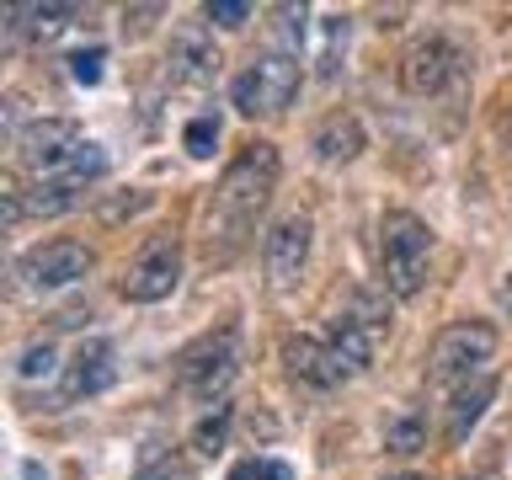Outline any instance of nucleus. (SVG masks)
I'll return each instance as SVG.
<instances>
[{
  "label": "nucleus",
  "instance_id": "nucleus-1",
  "mask_svg": "<svg viewBox=\"0 0 512 480\" xmlns=\"http://www.w3.org/2000/svg\"><path fill=\"white\" fill-rule=\"evenodd\" d=\"M272 187H278V150H272L267 139H246L240 155L224 166L219 187H214V214H208L224 235V256L246 240V230L272 198Z\"/></svg>",
  "mask_w": 512,
  "mask_h": 480
},
{
  "label": "nucleus",
  "instance_id": "nucleus-2",
  "mask_svg": "<svg viewBox=\"0 0 512 480\" xmlns=\"http://www.w3.org/2000/svg\"><path fill=\"white\" fill-rule=\"evenodd\" d=\"M432 272V230L411 208H390L379 219V278L395 299H416Z\"/></svg>",
  "mask_w": 512,
  "mask_h": 480
},
{
  "label": "nucleus",
  "instance_id": "nucleus-3",
  "mask_svg": "<svg viewBox=\"0 0 512 480\" xmlns=\"http://www.w3.org/2000/svg\"><path fill=\"white\" fill-rule=\"evenodd\" d=\"M235 374H240V331L235 326H219L176 352V384L192 400H214L219 406L224 390L235 384Z\"/></svg>",
  "mask_w": 512,
  "mask_h": 480
},
{
  "label": "nucleus",
  "instance_id": "nucleus-4",
  "mask_svg": "<svg viewBox=\"0 0 512 480\" xmlns=\"http://www.w3.org/2000/svg\"><path fill=\"white\" fill-rule=\"evenodd\" d=\"M496 358V326L491 320H454L448 331H438V342L427 352V379L438 390H459L486 374V363Z\"/></svg>",
  "mask_w": 512,
  "mask_h": 480
},
{
  "label": "nucleus",
  "instance_id": "nucleus-5",
  "mask_svg": "<svg viewBox=\"0 0 512 480\" xmlns=\"http://www.w3.org/2000/svg\"><path fill=\"white\" fill-rule=\"evenodd\" d=\"M299 80H304L299 59H294V54H283V48H272V54L251 59L246 70H240V75L230 80V102H235L240 118H262V112H283V107L299 96Z\"/></svg>",
  "mask_w": 512,
  "mask_h": 480
},
{
  "label": "nucleus",
  "instance_id": "nucleus-6",
  "mask_svg": "<svg viewBox=\"0 0 512 480\" xmlns=\"http://www.w3.org/2000/svg\"><path fill=\"white\" fill-rule=\"evenodd\" d=\"M176 283H182V246H176L171 235H155L150 246L128 262L118 294L128 304H160V299L176 294Z\"/></svg>",
  "mask_w": 512,
  "mask_h": 480
},
{
  "label": "nucleus",
  "instance_id": "nucleus-7",
  "mask_svg": "<svg viewBox=\"0 0 512 480\" xmlns=\"http://www.w3.org/2000/svg\"><path fill=\"white\" fill-rule=\"evenodd\" d=\"M91 267H96V256H91V246H80V240H43V246L16 256V278H22V288H32V294H43V288H70V283L86 278Z\"/></svg>",
  "mask_w": 512,
  "mask_h": 480
},
{
  "label": "nucleus",
  "instance_id": "nucleus-8",
  "mask_svg": "<svg viewBox=\"0 0 512 480\" xmlns=\"http://www.w3.org/2000/svg\"><path fill=\"white\" fill-rule=\"evenodd\" d=\"M464 64L470 59H464L448 38L432 32V38H416L406 54H400V86H406L411 96H438L464 75Z\"/></svg>",
  "mask_w": 512,
  "mask_h": 480
},
{
  "label": "nucleus",
  "instance_id": "nucleus-9",
  "mask_svg": "<svg viewBox=\"0 0 512 480\" xmlns=\"http://www.w3.org/2000/svg\"><path fill=\"white\" fill-rule=\"evenodd\" d=\"M310 235H315V224L304 219V214H288V219H278L267 230L262 262H267V283L272 288H294L299 283L304 262H310Z\"/></svg>",
  "mask_w": 512,
  "mask_h": 480
},
{
  "label": "nucleus",
  "instance_id": "nucleus-10",
  "mask_svg": "<svg viewBox=\"0 0 512 480\" xmlns=\"http://www.w3.org/2000/svg\"><path fill=\"white\" fill-rule=\"evenodd\" d=\"M283 363H288V374H294L299 384H310V390H342V384L352 379L342 352H336L331 342H315V336H288Z\"/></svg>",
  "mask_w": 512,
  "mask_h": 480
},
{
  "label": "nucleus",
  "instance_id": "nucleus-11",
  "mask_svg": "<svg viewBox=\"0 0 512 480\" xmlns=\"http://www.w3.org/2000/svg\"><path fill=\"white\" fill-rule=\"evenodd\" d=\"M80 144H86L80 139V123H70V118H32L22 128V139H16V150H22V160L32 171L48 176V171H59Z\"/></svg>",
  "mask_w": 512,
  "mask_h": 480
},
{
  "label": "nucleus",
  "instance_id": "nucleus-12",
  "mask_svg": "<svg viewBox=\"0 0 512 480\" xmlns=\"http://www.w3.org/2000/svg\"><path fill=\"white\" fill-rule=\"evenodd\" d=\"M112 379H118V352H112V342L107 336H86L75 347L70 368H64V400L102 395V390H112Z\"/></svg>",
  "mask_w": 512,
  "mask_h": 480
},
{
  "label": "nucleus",
  "instance_id": "nucleus-13",
  "mask_svg": "<svg viewBox=\"0 0 512 480\" xmlns=\"http://www.w3.org/2000/svg\"><path fill=\"white\" fill-rule=\"evenodd\" d=\"M219 48H214V32L208 27H182L171 38V75L182 86H214L219 80Z\"/></svg>",
  "mask_w": 512,
  "mask_h": 480
},
{
  "label": "nucleus",
  "instance_id": "nucleus-14",
  "mask_svg": "<svg viewBox=\"0 0 512 480\" xmlns=\"http://www.w3.org/2000/svg\"><path fill=\"white\" fill-rule=\"evenodd\" d=\"M390 331V326H374V320H363L358 310H342V315H331V326H326V342L347 358L352 374H363L368 363H374V347H379V336Z\"/></svg>",
  "mask_w": 512,
  "mask_h": 480
},
{
  "label": "nucleus",
  "instance_id": "nucleus-15",
  "mask_svg": "<svg viewBox=\"0 0 512 480\" xmlns=\"http://www.w3.org/2000/svg\"><path fill=\"white\" fill-rule=\"evenodd\" d=\"M310 150H315V160H326V166H347V160H358L368 150V134L352 112H331V118L315 123Z\"/></svg>",
  "mask_w": 512,
  "mask_h": 480
},
{
  "label": "nucleus",
  "instance_id": "nucleus-16",
  "mask_svg": "<svg viewBox=\"0 0 512 480\" xmlns=\"http://www.w3.org/2000/svg\"><path fill=\"white\" fill-rule=\"evenodd\" d=\"M496 390H502V384H496V374H480V379H470V384H459L454 400H448V427H443L448 443H464V438H470V427L486 416V406L496 400Z\"/></svg>",
  "mask_w": 512,
  "mask_h": 480
},
{
  "label": "nucleus",
  "instance_id": "nucleus-17",
  "mask_svg": "<svg viewBox=\"0 0 512 480\" xmlns=\"http://www.w3.org/2000/svg\"><path fill=\"white\" fill-rule=\"evenodd\" d=\"M75 16H80L75 6H54V0L48 6H6V32L11 38H32V43H54Z\"/></svg>",
  "mask_w": 512,
  "mask_h": 480
},
{
  "label": "nucleus",
  "instance_id": "nucleus-18",
  "mask_svg": "<svg viewBox=\"0 0 512 480\" xmlns=\"http://www.w3.org/2000/svg\"><path fill=\"white\" fill-rule=\"evenodd\" d=\"M102 176H107V150H102V144H80V150L70 155V160H64V166L59 171H48V182H59V187H91V182H102Z\"/></svg>",
  "mask_w": 512,
  "mask_h": 480
},
{
  "label": "nucleus",
  "instance_id": "nucleus-19",
  "mask_svg": "<svg viewBox=\"0 0 512 480\" xmlns=\"http://www.w3.org/2000/svg\"><path fill=\"white\" fill-rule=\"evenodd\" d=\"M230 422H235V411L219 400V406L208 411L198 427H192V448H198V454H208V459H214V454H224V443H230Z\"/></svg>",
  "mask_w": 512,
  "mask_h": 480
},
{
  "label": "nucleus",
  "instance_id": "nucleus-20",
  "mask_svg": "<svg viewBox=\"0 0 512 480\" xmlns=\"http://www.w3.org/2000/svg\"><path fill=\"white\" fill-rule=\"evenodd\" d=\"M427 443V422L422 416H395L390 427H384V448H390V454H416V448Z\"/></svg>",
  "mask_w": 512,
  "mask_h": 480
},
{
  "label": "nucleus",
  "instance_id": "nucleus-21",
  "mask_svg": "<svg viewBox=\"0 0 512 480\" xmlns=\"http://www.w3.org/2000/svg\"><path fill=\"white\" fill-rule=\"evenodd\" d=\"M182 144H187V155L208 160V155H214V144H219V118H192L182 128Z\"/></svg>",
  "mask_w": 512,
  "mask_h": 480
},
{
  "label": "nucleus",
  "instance_id": "nucleus-22",
  "mask_svg": "<svg viewBox=\"0 0 512 480\" xmlns=\"http://www.w3.org/2000/svg\"><path fill=\"white\" fill-rule=\"evenodd\" d=\"M230 480H294V464L256 454V459H246V464H235V470H230Z\"/></svg>",
  "mask_w": 512,
  "mask_h": 480
},
{
  "label": "nucleus",
  "instance_id": "nucleus-23",
  "mask_svg": "<svg viewBox=\"0 0 512 480\" xmlns=\"http://www.w3.org/2000/svg\"><path fill=\"white\" fill-rule=\"evenodd\" d=\"M203 16H208V22H214V27H246L251 22V0H208V6H203Z\"/></svg>",
  "mask_w": 512,
  "mask_h": 480
},
{
  "label": "nucleus",
  "instance_id": "nucleus-24",
  "mask_svg": "<svg viewBox=\"0 0 512 480\" xmlns=\"http://www.w3.org/2000/svg\"><path fill=\"white\" fill-rule=\"evenodd\" d=\"M102 64H107V48L102 43L75 48V54H70V75L80 80V86H96V80H102Z\"/></svg>",
  "mask_w": 512,
  "mask_h": 480
},
{
  "label": "nucleus",
  "instance_id": "nucleus-25",
  "mask_svg": "<svg viewBox=\"0 0 512 480\" xmlns=\"http://www.w3.org/2000/svg\"><path fill=\"white\" fill-rule=\"evenodd\" d=\"M54 368H59V363H54V342H32V347L22 352V363H16V374L32 384V379H48Z\"/></svg>",
  "mask_w": 512,
  "mask_h": 480
},
{
  "label": "nucleus",
  "instance_id": "nucleus-26",
  "mask_svg": "<svg viewBox=\"0 0 512 480\" xmlns=\"http://www.w3.org/2000/svg\"><path fill=\"white\" fill-rule=\"evenodd\" d=\"M347 32H352L347 16H326V54H320V75H336V54L347 48Z\"/></svg>",
  "mask_w": 512,
  "mask_h": 480
},
{
  "label": "nucleus",
  "instance_id": "nucleus-27",
  "mask_svg": "<svg viewBox=\"0 0 512 480\" xmlns=\"http://www.w3.org/2000/svg\"><path fill=\"white\" fill-rule=\"evenodd\" d=\"M134 480H192V470L182 459H160V464H150V470H139Z\"/></svg>",
  "mask_w": 512,
  "mask_h": 480
},
{
  "label": "nucleus",
  "instance_id": "nucleus-28",
  "mask_svg": "<svg viewBox=\"0 0 512 480\" xmlns=\"http://www.w3.org/2000/svg\"><path fill=\"white\" fill-rule=\"evenodd\" d=\"M22 480H48V475H43V464H38V459H27V464H22Z\"/></svg>",
  "mask_w": 512,
  "mask_h": 480
},
{
  "label": "nucleus",
  "instance_id": "nucleus-29",
  "mask_svg": "<svg viewBox=\"0 0 512 480\" xmlns=\"http://www.w3.org/2000/svg\"><path fill=\"white\" fill-rule=\"evenodd\" d=\"M502 304H507V310H512V283H507V288H502Z\"/></svg>",
  "mask_w": 512,
  "mask_h": 480
},
{
  "label": "nucleus",
  "instance_id": "nucleus-30",
  "mask_svg": "<svg viewBox=\"0 0 512 480\" xmlns=\"http://www.w3.org/2000/svg\"><path fill=\"white\" fill-rule=\"evenodd\" d=\"M384 480H427V475H384Z\"/></svg>",
  "mask_w": 512,
  "mask_h": 480
}]
</instances>
